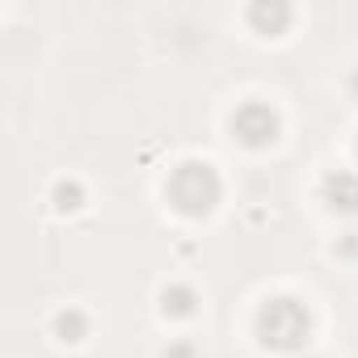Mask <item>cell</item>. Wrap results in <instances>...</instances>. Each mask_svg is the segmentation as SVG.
<instances>
[{"label":"cell","instance_id":"8992f818","mask_svg":"<svg viewBox=\"0 0 358 358\" xmlns=\"http://www.w3.org/2000/svg\"><path fill=\"white\" fill-rule=\"evenodd\" d=\"M160 308H164V316H190L194 312V291L190 287H164Z\"/></svg>","mask_w":358,"mask_h":358},{"label":"cell","instance_id":"5b68a950","mask_svg":"<svg viewBox=\"0 0 358 358\" xmlns=\"http://www.w3.org/2000/svg\"><path fill=\"white\" fill-rule=\"evenodd\" d=\"M249 22H253L262 34H282L287 22H291V9L278 5V0H270V5H253V9H249Z\"/></svg>","mask_w":358,"mask_h":358},{"label":"cell","instance_id":"9c48e42d","mask_svg":"<svg viewBox=\"0 0 358 358\" xmlns=\"http://www.w3.org/2000/svg\"><path fill=\"white\" fill-rule=\"evenodd\" d=\"M350 89H354V93H358V72H354V80H350Z\"/></svg>","mask_w":358,"mask_h":358},{"label":"cell","instance_id":"ba28073f","mask_svg":"<svg viewBox=\"0 0 358 358\" xmlns=\"http://www.w3.org/2000/svg\"><path fill=\"white\" fill-rule=\"evenodd\" d=\"M55 203H59L64 211H76V207H80V186H76V182L55 186Z\"/></svg>","mask_w":358,"mask_h":358},{"label":"cell","instance_id":"277c9868","mask_svg":"<svg viewBox=\"0 0 358 358\" xmlns=\"http://www.w3.org/2000/svg\"><path fill=\"white\" fill-rule=\"evenodd\" d=\"M324 203L341 215H358V173H329L324 177Z\"/></svg>","mask_w":358,"mask_h":358},{"label":"cell","instance_id":"3957f363","mask_svg":"<svg viewBox=\"0 0 358 358\" xmlns=\"http://www.w3.org/2000/svg\"><path fill=\"white\" fill-rule=\"evenodd\" d=\"M232 131L245 148H266L278 139V114L266 106V101H245L236 114H232Z\"/></svg>","mask_w":358,"mask_h":358},{"label":"cell","instance_id":"52a82bcc","mask_svg":"<svg viewBox=\"0 0 358 358\" xmlns=\"http://www.w3.org/2000/svg\"><path fill=\"white\" fill-rule=\"evenodd\" d=\"M85 329H89V320H85V316H80L76 308H72V312H59V316H55V333H59L64 341H80V337H85Z\"/></svg>","mask_w":358,"mask_h":358},{"label":"cell","instance_id":"6da1fadb","mask_svg":"<svg viewBox=\"0 0 358 358\" xmlns=\"http://www.w3.org/2000/svg\"><path fill=\"white\" fill-rule=\"evenodd\" d=\"M308 333H312V316H308V308L299 299L278 295V299L262 303V312H257V337H262V345H270V350H303Z\"/></svg>","mask_w":358,"mask_h":358},{"label":"cell","instance_id":"7a4b0ae2","mask_svg":"<svg viewBox=\"0 0 358 358\" xmlns=\"http://www.w3.org/2000/svg\"><path fill=\"white\" fill-rule=\"evenodd\" d=\"M169 199H173V207L182 211V215H207L220 203V177H215V169L203 164V160L177 164L173 177H169Z\"/></svg>","mask_w":358,"mask_h":358}]
</instances>
